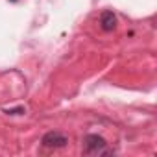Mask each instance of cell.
<instances>
[{
	"label": "cell",
	"mask_w": 157,
	"mask_h": 157,
	"mask_svg": "<svg viewBox=\"0 0 157 157\" xmlns=\"http://www.w3.org/2000/svg\"><path fill=\"white\" fill-rule=\"evenodd\" d=\"M10 115H21V113H24V109L22 107H17V109H11V111H8Z\"/></svg>",
	"instance_id": "cell-4"
},
{
	"label": "cell",
	"mask_w": 157,
	"mask_h": 157,
	"mask_svg": "<svg viewBox=\"0 0 157 157\" xmlns=\"http://www.w3.org/2000/svg\"><path fill=\"white\" fill-rule=\"evenodd\" d=\"M83 146H85V153H91V155H105V153H111V150L107 148L105 139L100 137V135H87L83 139Z\"/></svg>",
	"instance_id": "cell-1"
},
{
	"label": "cell",
	"mask_w": 157,
	"mask_h": 157,
	"mask_svg": "<svg viewBox=\"0 0 157 157\" xmlns=\"http://www.w3.org/2000/svg\"><path fill=\"white\" fill-rule=\"evenodd\" d=\"M100 24H102L104 32H113L117 28V17H115V13L113 11H104L102 19H100Z\"/></svg>",
	"instance_id": "cell-3"
},
{
	"label": "cell",
	"mask_w": 157,
	"mask_h": 157,
	"mask_svg": "<svg viewBox=\"0 0 157 157\" xmlns=\"http://www.w3.org/2000/svg\"><path fill=\"white\" fill-rule=\"evenodd\" d=\"M43 146L46 148H65L68 144V137L59 133V131H48L43 135Z\"/></svg>",
	"instance_id": "cell-2"
}]
</instances>
